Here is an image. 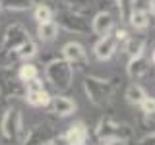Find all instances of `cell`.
<instances>
[{
  "label": "cell",
  "instance_id": "6da1fadb",
  "mask_svg": "<svg viewBox=\"0 0 155 145\" xmlns=\"http://www.w3.org/2000/svg\"><path fill=\"white\" fill-rule=\"evenodd\" d=\"M45 79L58 93L68 91L72 87V79H74V66L64 58H54L45 68Z\"/></svg>",
  "mask_w": 155,
  "mask_h": 145
},
{
  "label": "cell",
  "instance_id": "7a4b0ae2",
  "mask_svg": "<svg viewBox=\"0 0 155 145\" xmlns=\"http://www.w3.org/2000/svg\"><path fill=\"white\" fill-rule=\"evenodd\" d=\"M84 87H85L87 99L95 106H105L107 101H109V97L113 95V87H110L109 81L97 79V77H85Z\"/></svg>",
  "mask_w": 155,
  "mask_h": 145
},
{
  "label": "cell",
  "instance_id": "3957f363",
  "mask_svg": "<svg viewBox=\"0 0 155 145\" xmlns=\"http://www.w3.org/2000/svg\"><path fill=\"white\" fill-rule=\"evenodd\" d=\"M95 135L99 141H110V139H122V141H126L130 137V130H128V126L113 122V120L107 118V120L99 122V126L95 130Z\"/></svg>",
  "mask_w": 155,
  "mask_h": 145
},
{
  "label": "cell",
  "instance_id": "277c9868",
  "mask_svg": "<svg viewBox=\"0 0 155 145\" xmlns=\"http://www.w3.org/2000/svg\"><path fill=\"white\" fill-rule=\"evenodd\" d=\"M0 128H2V135L8 141H18L19 139V135L23 132V122H21V112H19L16 106L6 110Z\"/></svg>",
  "mask_w": 155,
  "mask_h": 145
},
{
  "label": "cell",
  "instance_id": "5b68a950",
  "mask_svg": "<svg viewBox=\"0 0 155 145\" xmlns=\"http://www.w3.org/2000/svg\"><path fill=\"white\" fill-rule=\"evenodd\" d=\"M29 39V33L27 29L23 25H19V23H14V25H10L6 29V33H4V39H2V52H10V50H16L19 45H23Z\"/></svg>",
  "mask_w": 155,
  "mask_h": 145
},
{
  "label": "cell",
  "instance_id": "8992f818",
  "mask_svg": "<svg viewBox=\"0 0 155 145\" xmlns=\"http://www.w3.org/2000/svg\"><path fill=\"white\" fill-rule=\"evenodd\" d=\"M58 25L68 29V31H74V33H80V35H84V33H89L91 25L87 23V19L81 16V14L78 12H62L60 16H58Z\"/></svg>",
  "mask_w": 155,
  "mask_h": 145
},
{
  "label": "cell",
  "instance_id": "52a82bcc",
  "mask_svg": "<svg viewBox=\"0 0 155 145\" xmlns=\"http://www.w3.org/2000/svg\"><path fill=\"white\" fill-rule=\"evenodd\" d=\"M116 47H118V41L110 35H103L97 41V45L93 47V52L95 56L99 58V60H109V58H113V54L116 52Z\"/></svg>",
  "mask_w": 155,
  "mask_h": 145
},
{
  "label": "cell",
  "instance_id": "ba28073f",
  "mask_svg": "<svg viewBox=\"0 0 155 145\" xmlns=\"http://www.w3.org/2000/svg\"><path fill=\"white\" fill-rule=\"evenodd\" d=\"M114 29V16L109 12H105V10H101L99 14L93 18V21H91V31L95 33V35H109L110 31Z\"/></svg>",
  "mask_w": 155,
  "mask_h": 145
},
{
  "label": "cell",
  "instance_id": "9c48e42d",
  "mask_svg": "<svg viewBox=\"0 0 155 145\" xmlns=\"http://www.w3.org/2000/svg\"><path fill=\"white\" fill-rule=\"evenodd\" d=\"M62 58L68 60L72 66L78 64H87V54H85V48L80 45V43H66L62 47Z\"/></svg>",
  "mask_w": 155,
  "mask_h": 145
},
{
  "label": "cell",
  "instance_id": "30bf717a",
  "mask_svg": "<svg viewBox=\"0 0 155 145\" xmlns=\"http://www.w3.org/2000/svg\"><path fill=\"white\" fill-rule=\"evenodd\" d=\"M48 105L52 106V112L58 114V116H70V114H74V110H76V103L72 99H68V97H64V95L51 97V103Z\"/></svg>",
  "mask_w": 155,
  "mask_h": 145
},
{
  "label": "cell",
  "instance_id": "8fae6325",
  "mask_svg": "<svg viewBox=\"0 0 155 145\" xmlns=\"http://www.w3.org/2000/svg\"><path fill=\"white\" fill-rule=\"evenodd\" d=\"M126 70H128V76L132 77V79H140V77H143L149 72V60L145 56L138 54V56L130 58L128 68H126Z\"/></svg>",
  "mask_w": 155,
  "mask_h": 145
},
{
  "label": "cell",
  "instance_id": "7c38bea8",
  "mask_svg": "<svg viewBox=\"0 0 155 145\" xmlns=\"http://www.w3.org/2000/svg\"><path fill=\"white\" fill-rule=\"evenodd\" d=\"M68 145H85V139H87V128L81 122L78 124H72L70 130L64 134Z\"/></svg>",
  "mask_w": 155,
  "mask_h": 145
},
{
  "label": "cell",
  "instance_id": "4fadbf2b",
  "mask_svg": "<svg viewBox=\"0 0 155 145\" xmlns=\"http://www.w3.org/2000/svg\"><path fill=\"white\" fill-rule=\"evenodd\" d=\"M37 35H39L41 41H52V39H56V35H58V23L54 21V19L45 21V23H39Z\"/></svg>",
  "mask_w": 155,
  "mask_h": 145
},
{
  "label": "cell",
  "instance_id": "5bb4252c",
  "mask_svg": "<svg viewBox=\"0 0 155 145\" xmlns=\"http://www.w3.org/2000/svg\"><path fill=\"white\" fill-rule=\"evenodd\" d=\"M126 19H130V25L134 29H145L149 25V14L145 10H130Z\"/></svg>",
  "mask_w": 155,
  "mask_h": 145
},
{
  "label": "cell",
  "instance_id": "9a60e30c",
  "mask_svg": "<svg viewBox=\"0 0 155 145\" xmlns=\"http://www.w3.org/2000/svg\"><path fill=\"white\" fill-rule=\"evenodd\" d=\"M143 48H145V39H143V37H126V47H124V50H126V54H128L130 58L142 54Z\"/></svg>",
  "mask_w": 155,
  "mask_h": 145
},
{
  "label": "cell",
  "instance_id": "2e32d148",
  "mask_svg": "<svg viewBox=\"0 0 155 145\" xmlns=\"http://www.w3.org/2000/svg\"><path fill=\"white\" fill-rule=\"evenodd\" d=\"M48 141V128H33L31 134H27V139L23 141V145H43Z\"/></svg>",
  "mask_w": 155,
  "mask_h": 145
},
{
  "label": "cell",
  "instance_id": "e0dca14e",
  "mask_svg": "<svg viewBox=\"0 0 155 145\" xmlns=\"http://www.w3.org/2000/svg\"><path fill=\"white\" fill-rule=\"evenodd\" d=\"M25 99H27V103L31 106H47L48 103H51V95H48L45 89L29 91V93H25Z\"/></svg>",
  "mask_w": 155,
  "mask_h": 145
},
{
  "label": "cell",
  "instance_id": "ac0fdd59",
  "mask_svg": "<svg viewBox=\"0 0 155 145\" xmlns=\"http://www.w3.org/2000/svg\"><path fill=\"white\" fill-rule=\"evenodd\" d=\"M37 54V45L31 41V39H27L23 45H19L16 48V56L21 58V60H29V58H33Z\"/></svg>",
  "mask_w": 155,
  "mask_h": 145
},
{
  "label": "cell",
  "instance_id": "d6986e66",
  "mask_svg": "<svg viewBox=\"0 0 155 145\" xmlns=\"http://www.w3.org/2000/svg\"><path fill=\"white\" fill-rule=\"evenodd\" d=\"M143 97H145V91L138 83L128 85V89H126V101H128L130 105H140L143 101Z\"/></svg>",
  "mask_w": 155,
  "mask_h": 145
},
{
  "label": "cell",
  "instance_id": "ffe728a7",
  "mask_svg": "<svg viewBox=\"0 0 155 145\" xmlns=\"http://www.w3.org/2000/svg\"><path fill=\"white\" fill-rule=\"evenodd\" d=\"M39 76V70H37V66L35 64H31V62H23L21 66H19V70H18V77H19V81H27V79H31V77H35Z\"/></svg>",
  "mask_w": 155,
  "mask_h": 145
},
{
  "label": "cell",
  "instance_id": "44dd1931",
  "mask_svg": "<svg viewBox=\"0 0 155 145\" xmlns=\"http://www.w3.org/2000/svg\"><path fill=\"white\" fill-rule=\"evenodd\" d=\"M33 18H35L37 23H45V21H51L52 19V10L47 6V4H39L33 12Z\"/></svg>",
  "mask_w": 155,
  "mask_h": 145
},
{
  "label": "cell",
  "instance_id": "7402d4cb",
  "mask_svg": "<svg viewBox=\"0 0 155 145\" xmlns=\"http://www.w3.org/2000/svg\"><path fill=\"white\" fill-rule=\"evenodd\" d=\"M0 4L12 10H27L31 8V0H0Z\"/></svg>",
  "mask_w": 155,
  "mask_h": 145
},
{
  "label": "cell",
  "instance_id": "603a6c76",
  "mask_svg": "<svg viewBox=\"0 0 155 145\" xmlns=\"http://www.w3.org/2000/svg\"><path fill=\"white\" fill-rule=\"evenodd\" d=\"M23 85H25V93H29V91H41V89H45V83H43V79L39 76L31 77V79H27V81H23Z\"/></svg>",
  "mask_w": 155,
  "mask_h": 145
},
{
  "label": "cell",
  "instance_id": "cb8c5ba5",
  "mask_svg": "<svg viewBox=\"0 0 155 145\" xmlns=\"http://www.w3.org/2000/svg\"><path fill=\"white\" fill-rule=\"evenodd\" d=\"M138 106H142V110H143L145 116H153V112H155V101L151 99V97H147V95L143 97V101Z\"/></svg>",
  "mask_w": 155,
  "mask_h": 145
},
{
  "label": "cell",
  "instance_id": "d4e9b609",
  "mask_svg": "<svg viewBox=\"0 0 155 145\" xmlns=\"http://www.w3.org/2000/svg\"><path fill=\"white\" fill-rule=\"evenodd\" d=\"M113 37H114L118 43H120V41H126V37H128V31H126V29H120V27H118V29H114V35H113Z\"/></svg>",
  "mask_w": 155,
  "mask_h": 145
},
{
  "label": "cell",
  "instance_id": "484cf974",
  "mask_svg": "<svg viewBox=\"0 0 155 145\" xmlns=\"http://www.w3.org/2000/svg\"><path fill=\"white\" fill-rule=\"evenodd\" d=\"M51 145H68V141H66L64 135H58V137H54V139L51 141Z\"/></svg>",
  "mask_w": 155,
  "mask_h": 145
},
{
  "label": "cell",
  "instance_id": "4316f807",
  "mask_svg": "<svg viewBox=\"0 0 155 145\" xmlns=\"http://www.w3.org/2000/svg\"><path fill=\"white\" fill-rule=\"evenodd\" d=\"M99 145H126L122 139H110V141H99Z\"/></svg>",
  "mask_w": 155,
  "mask_h": 145
},
{
  "label": "cell",
  "instance_id": "83f0119b",
  "mask_svg": "<svg viewBox=\"0 0 155 145\" xmlns=\"http://www.w3.org/2000/svg\"><path fill=\"white\" fill-rule=\"evenodd\" d=\"M66 2L72 6H87V0H66Z\"/></svg>",
  "mask_w": 155,
  "mask_h": 145
},
{
  "label": "cell",
  "instance_id": "f1b7e54d",
  "mask_svg": "<svg viewBox=\"0 0 155 145\" xmlns=\"http://www.w3.org/2000/svg\"><path fill=\"white\" fill-rule=\"evenodd\" d=\"M43 145H51V143H43Z\"/></svg>",
  "mask_w": 155,
  "mask_h": 145
},
{
  "label": "cell",
  "instance_id": "f546056e",
  "mask_svg": "<svg viewBox=\"0 0 155 145\" xmlns=\"http://www.w3.org/2000/svg\"><path fill=\"white\" fill-rule=\"evenodd\" d=\"M0 10H2V4H0Z\"/></svg>",
  "mask_w": 155,
  "mask_h": 145
}]
</instances>
